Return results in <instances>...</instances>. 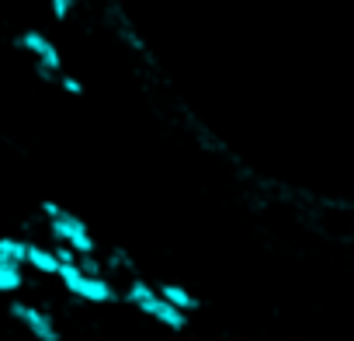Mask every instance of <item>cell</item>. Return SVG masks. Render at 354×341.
Returning <instances> with one entry per match:
<instances>
[{
	"label": "cell",
	"mask_w": 354,
	"mask_h": 341,
	"mask_svg": "<svg viewBox=\"0 0 354 341\" xmlns=\"http://www.w3.org/2000/svg\"><path fill=\"white\" fill-rule=\"evenodd\" d=\"M122 299H125L129 306H136L139 313L153 317L156 324L170 327V331H185V327H188V313H181L177 306H170V303L156 292V286H149L146 279H132V282L125 286Z\"/></svg>",
	"instance_id": "7a4b0ae2"
},
{
	"label": "cell",
	"mask_w": 354,
	"mask_h": 341,
	"mask_svg": "<svg viewBox=\"0 0 354 341\" xmlns=\"http://www.w3.org/2000/svg\"><path fill=\"white\" fill-rule=\"evenodd\" d=\"M25 286V268L11 265V261H0V292H18Z\"/></svg>",
	"instance_id": "9c48e42d"
},
{
	"label": "cell",
	"mask_w": 354,
	"mask_h": 341,
	"mask_svg": "<svg viewBox=\"0 0 354 341\" xmlns=\"http://www.w3.org/2000/svg\"><path fill=\"white\" fill-rule=\"evenodd\" d=\"M15 46L25 49L28 56H35V70H39V77L53 80V77L63 73V56H59L56 42H53L46 32H39V28H25V32L15 39Z\"/></svg>",
	"instance_id": "277c9868"
},
{
	"label": "cell",
	"mask_w": 354,
	"mask_h": 341,
	"mask_svg": "<svg viewBox=\"0 0 354 341\" xmlns=\"http://www.w3.org/2000/svg\"><path fill=\"white\" fill-rule=\"evenodd\" d=\"M25 265L35 268V272H42V275H56V272H59L56 251H53V247H42V244H32V241H28V258H25Z\"/></svg>",
	"instance_id": "52a82bcc"
},
{
	"label": "cell",
	"mask_w": 354,
	"mask_h": 341,
	"mask_svg": "<svg viewBox=\"0 0 354 341\" xmlns=\"http://www.w3.org/2000/svg\"><path fill=\"white\" fill-rule=\"evenodd\" d=\"M11 317H15V320H18L35 341H63V334H59L53 313L42 310V306H35V303H21V299H15V303H11Z\"/></svg>",
	"instance_id": "5b68a950"
},
{
	"label": "cell",
	"mask_w": 354,
	"mask_h": 341,
	"mask_svg": "<svg viewBox=\"0 0 354 341\" xmlns=\"http://www.w3.org/2000/svg\"><path fill=\"white\" fill-rule=\"evenodd\" d=\"M56 279H59L63 289H66L70 296H77L80 303H115V299L122 296V292L111 286V279H104V275H91V272H84L77 261L59 265Z\"/></svg>",
	"instance_id": "3957f363"
},
{
	"label": "cell",
	"mask_w": 354,
	"mask_h": 341,
	"mask_svg": "<svg viewBox=\"0 0 354 341\" xmlns=\"http://www.w3.org/2000/svg\"><path fill=\"white\" fill-rule=\"evenodd\" d=\"M73 8H77V0H49V11L56 21H66L73 15Z\"/></svg>",
	"instance_id": "30bf717a"
},
{
	"label": "cell",
	"mask_w": 354,
	"mask_h": 341,
	"mask_svg": "<svg viewBox=\"0 0 354 341\" xmlns=\"http://www.w3.org/2000/svg\"><path fill=\"white\" fill-rule=\"evenodd\" d=\"M59 84H63V91H66V94H77V98L84 94V84H80L77 77H59Z\"/></svg>",
	"instance_id": "8fae6325"
},
{
	"label": "cell",
	"mask_w": 354,
	"mask_h": 341,
	"mask_svg": "<svg viewBox=\"0 0 354 341\" xmlns=\"http://www.w3.org/2000/svg\"><path fill=\"white\" fill-rule=\"evenodd\" d=\"M25 258H28V241H21V237H0V261H11V265L25 268Z\"/></svg>",
	"instance_id": "ba28073f"
},
{
	"label": "cell",
	"mask_w": 354,
	"mask_h": 341,
	"mask_svg": "<svg viewBox=\"0 0 354 341\" xmlns=\"http://www.w3.org/2000/svg\"><path fill=\"white\" fill-rule=\"evenodd\" d=\"M156 292L170 303V306H177L181 313H195L202 303H198V296L195 292H188L185 286H177V282H163V286H156Z\"/></svg>",
	"instance_id": "8992f818"
},
{
	"label": "cell",
	"mask_w": 354,
	"mask_h": 341,
	"mask_svg": "<svg viewBox=\"0 0 354 341\" xmlns=\"http://www.w3.org/2000/svg\"><path fill=\"white\" fill-rule=\"evenodd\" d=\"M42 216H46V223H49L53 244H66L70 251H77V258L97 251V241H94L91 227H87L77 213H70V209H63V206H56V202H42Z\"/></svg>",
	"instance_id": "6da1fadb"
}]
</instances>
